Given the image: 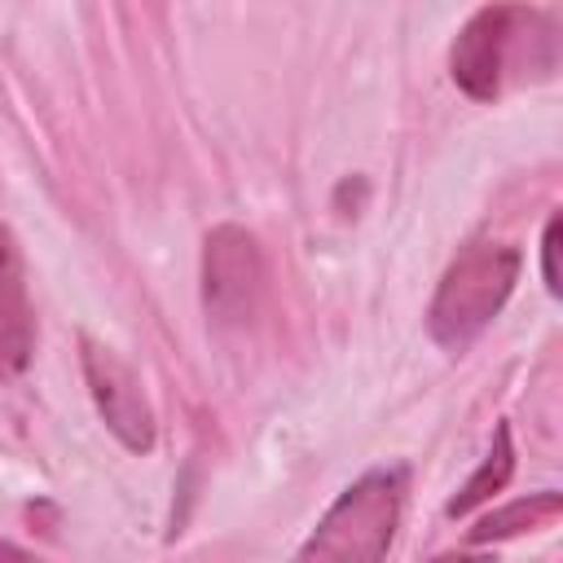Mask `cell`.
<instances>
[{"label":"cell","instance_id":"obj_8","mask_svg":"<svg viewBox=\"0 0 563 563\" xmlns=\"http://www.w3.org/2000/svg\"><path fill=\"white\" fill-rule=\"evenodd\" d=\"M510 471H515V449H510V431L506 427H497V440H493V449H488V457L479 462V471L457 488V497L444 506L453 519L457 515H471L479 501H488L493 493H501L506 488V479H510Z\"/></svg>","mask_w":563,"mask_h":563},{"label":"cell","instance_id":"obj_6","mask_svg":"<svg viewBox=\"0 0 563 563\" xmlns=\"http://www.w3.org/2000/svg\"><path fill=\"white\" fill-rule=\"evenodd\" d=\"M35 352V308L13 229L0 220V383L18 378Z\"/></svg>","mask_w":563,"mask_h":563},{"label":"cell","instance_id":"obj_9","mask_svg":"<svg viewBox=\"0 0 563 563\" xmlns=\"http://www.w3.org/2000/svg\"><path fill=\"white\" fill-rule=\"evenodd\" d=\"M554 255H559V216H550L545 233H541V277H545L550 295H559V264H554Z\"/></svg>","mask_w":563,"mask_h":563},{"label":"cell","instance_id":"obj_2","mask_svg":"<svg viewBox=\"0 0 563 563\" xmlns=\"http://www.w3.org/2000/svg\"><path fill=\"white\" fill-rule=\"evenodd\" d=\"M519 282V251L501 242H471L440 277L427 308V330L444 352H466L501 312Z\"/></svg>","mask_w":563,"mask_h":563},{"label":"cell","instance_id":"obj_11","mask_svg":"<svg viewBox=\"0 0 563 563\" xmlns=\"http://www.w3.org/2000/svg\"><path fill=\"white\" fill-rule=\"evenodd\" d=\"M435 563H493L488 554H440Z\"/></svg>","mask_w":563,"mask_h":563},{"label":"cell","instance_id":"obj_10","mask_svg":"<svg viewBox=\"0 0 563 563\" xmlns=\"http://www.w3.org/2000/svg\"><path fill=\"white\" fill-rule=\"evenodd\" d=\"M0 563H44V559L26 554V550H22V545H13V541H0Z\"/></svg>","mask_w":563,"mask_h":563},{"label":"cell","instance_id":"obj_1","mask_svg":"<svg viewBox=\"0 0 563 563\" xmlns=\"http://www.w3.org/2000/svg\"><path fill=\"white\" fill-rule=\"evenodd\" d=\"M405 510V471L378 466L347 484L299 545L295 563H383Z\"/></svg>","mask_w":563,"mask_h":563},{"label":"cell","instance_id":"obj_4","mask_svg":"<svg viewBox=\"0 0 563 563\" xmlns=\"http://www.w3.org/2000/svg\"><path fill=\"white\" fill-rule=\"evenodd\" d=\"M84 378H88V391H92V405L97 413L106 418V427L132 449V453H150L154 449V409L141 391V378L132 374V365L101 347L97 339L84 334Z\"/></svg>","mask_w":563,"mask_h":563},{"label":"cell","instance_id":"obj_7","mask_svg":"<svg viewBox=\"0 0 563 563\" xmlns=\"http://www.w3.org/2000/svg\"><path fill=\"white\" fill-rule=\"evenodd\" d=\"M563 510V497L559 493H537V497H519L501 510H488L475 528H471V541L484 545V541H501V537H515V532H528V528H550Z\"/></svg>","mask_w":563,"mask_h":563},{"label":"cell","instance_id":"obj_3","mask_svg":"<svg viewBox=\"0 0 563 563\" xmlns=\"http://www.w3.org/2000/svg\"><path fill=\"white\" fill-rule=\"evenodd\" d=\"M523 44H554V26L545 9H519V4H488L479 13H471V22L457 31L453 53H449V70L453 84L475 97V101H493L506 88L510 66L519 62Z\"/></svg>","mask_w":563,"mask_h":563},{"label":"cell","instance_id":"obj_5","mask_svg":"<svg viewBox=\"0 0 563 563\" xmlns=\"http://www.w3.org/2000/svg\"><path fill=\"white\" fill-rule=\"evenodd\" d=\"M264 268H260V246L246 229L220 224L207 233L202 251V299L216 321H242L255 308Z\"/></svg>","mask_w":563,"mask_h":563}]
</instances>
